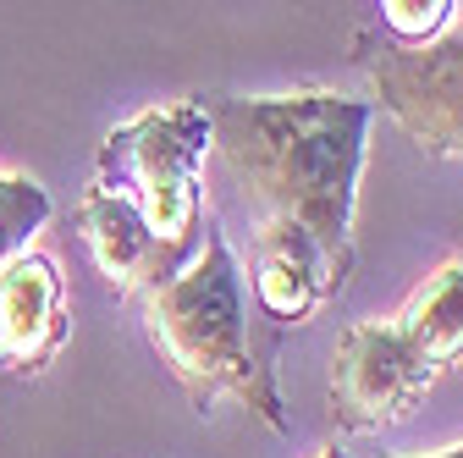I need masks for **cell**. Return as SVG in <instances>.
<instances>
[{"label":"cell","mask_w":463,"mask_h":458,"mask_svg":"<svg viewBox=\"0 0 463 458\" xmlns=\"http://www.w3.org/2000/svg\"><path fill=\"white\" fill-rule=\"evenodd\" d=\"M204 100V94H199ZM210 149L260 221H293L336 254L354 260V210L364 177L370 100L342 94H210Z\"/></svg>","instance_id":"1"},{"label":"cell","mask_w":463,"mask_h":458,"mask_svg":"<svg viewBox=\"0 0 463 458\" xmlns=\"http://www.w3.org/2000/svg\"><path fill=\"white\" fill-rule=\"evenodd\" d=\"M199 233L204 238L194 260L165 288L144 293V331L199 415L215 397H232L249 415H260L270 431H287L270 348H260L249 326V276L210 210Z\"/></svg>","instance_id":"2"},{"label":"cell","mask_w":463,"mask_h":458,"mask_svg":"<svg viewBox=\"0 0 463 458\" xmlns=\"http://www.w3.org/2000/svg\"><path fill=\"white\" fill-rule=\"evenodd\" d=\"M204 155H210V117L199 94L149 105L133 122L105 133L94 188L128 199L149 226V238L177 265H188L204 226V194H199Z\"/></svg>","instance_id":"3"},{"label":"cell","mask_w":463,"mask_h":458,"mask_svg":"<svg viewBox=\"0 0 463 458\" xmlns=\"http://www.w3.org/2000/svg\"><path fill=\"white\" fill-rule=\"evenodd\" d=\"M430 386L436 370L397 320H354L331 354V425H342L347 436L402 425L430 397Z\"/></svg>","instance_id":"4"},{"label":"cell","mask_w":463,"mask_h":458,"mask_svg":"<svg viewBox=\"0 0 463 458\" xmlns=\"http://www.w3.org/2000/svg\"><path fill=\"white\" fill-rule=\"evenodd\" d=\"M375 105L425 155L463 160V33L452 28L425 50H397L386 39H359Z\"/></svg>","instance_id":"5"},{"label":"cell","mask_w":463,"mask_h":458,"mask_svg":"<svg viewBox=\"0 0 463 458\" xmlns=\"http://www.w3.org/2000/svg\"><path fill=\"white\" fill-rule=\"evenodd\" d=\"M347 265H354V260L326 254L304 226H293V221H260L254 226V254H249V288H254V304L276 326H298L331 293H342Z\"/></svg>","instance_id":"6"},{"label":"cell","mask_w":463,"mask_h":458,"mask_svg":"<svg viewBox=\"0 0 463 458\" xmlns=\"http://www.w3.org/2000/svg\"><path fill=\"white\" fill-rule=\"evenodd\" d=\"M67 288L44 254H17L0 271V365L39 376L67 342Z\"/></svg>","instance_id":"7"},{"label":"cell","mask_w":463,"mask_h":458,"mask_svg":"<svg viewBox=\"0 0 463 458\" xmlns=\"http://www.w3.org/2000/svg\"><path fill=\"white\" fill-rule=\"evenodd\" d=\"M78 233H83V243H89L99 276L110 281L116 293L144 299V293L165 288V281L183 271L177 260H171V254L149 238V226L138 221V210H133L128 199L105 194V188H89V194L78 199Z\"/></svg>","instance_id":"8"},{"label":"cell","mask_w":463,"mask_h":458,"mask_svg":"<svg viewBox=\"0 0 463 458\" xmlns=\"http://www.w3.org/2000/svg\"><path fill=\"white\" fill-rule=\"evenodd\" d=\"M392 320L409 331V342L425 354L436 376L452 370L463 359V260H447Z\"/></svg>","instance_id":"9"},{"label":"cell","mask_w":463,"mask_h":458,"mask_svg":"<svg viewBox=\"0 0 463 458\" xmlns=\"http://www.w3.org/2000/svg\"><path fill=\"white\" fill-rule=\"evenodd\" d=\"M50 221V194L33 177H0V271L28 254V238Z\"/></svg>","instance_id":"10"},{"label":"cell","mask_w":463,"mask_h":458,"mask_svg":"<svg viewBox=\"0 0 463 458\" xmlns=\"http://www.w3.org/2000/svg\"><path fill=\"white\" fill-rule=\"evenodd\" d=\"M452 17H458V6L452 0H386L381 6V28H386V44H397V50H425V44H436L447 28H452Z\"/></svg>","instance_id":"11"},{"label":"cell","mask_w":463,"mask_h":458,"mask_svg":"<svg viewBox=\"0 0 463 458\" xmlns=\"http://www.w3.org/2000/svg\"><path fill=\"white\" fill-rule=\"evenodd\" d=\"M386 458H402V453H386ZM425 458H463V447H441V453H425Z\"/></svg>","instance_id":"12"},{"label":"cell","mask_w":463,"mask_h":458,"mask_svg":"<svg viewBox=\"0 0 463 458\" xmlns=\"http://www.w3.org/2000/svg\"><path fill=\"white\" fill-rule=\"evenodd\" d=\"M315 458H347V453H342V447H320Z\"/></svg>","instance_id":"13"}]
</instances>
